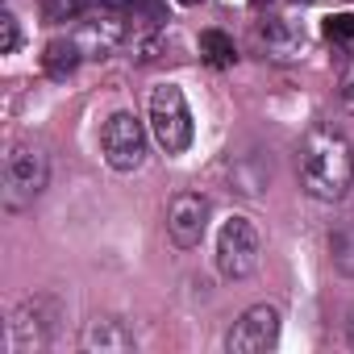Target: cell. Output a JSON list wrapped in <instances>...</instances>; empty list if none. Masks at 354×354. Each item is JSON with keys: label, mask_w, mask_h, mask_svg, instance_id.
<instances>
[{"label": "cell", "mask_w": 354, "mask_h": 354, "mask_svg": "<svg viewBox=\"0 0 354 354\" xmlns=\"http://www.w3.org/2000/svg\"><path fill=\"white\" fill-rule=\"evenodd\" d=\"M100 150L113 171H138L146 158V129L133 113H113L100 129Z\"/></svg>", "instance_id": "cell-5"}, {"label": "cell", "mask_w": 354, "mask_h": 354, "mask_svg": "<svg viewBox=\"0 0 354 354\" xmlns=\"http://www.w3.org/2000/svg\"><path fill=\"white\" fill-rule=\"evenodd\" d=\"M133 346H138L133 342V329L125 321H117V317H96L84 329V350L88 354H125Z\"/></svg>", "instance_id": "cell-9"}, {"label": "cell", "mask_w": 354, "mask_h": 354, "mask_svg": "<svg viewBox=\"0 0 354 354\" xmlns=\"http://www.w3.org/2000/svg\"><path fill=\"white\" fill-rule=\"evenodd\" d=\"M96 5H100V9H113V13H121V9H129V5H133V0H96Z\"/></svg>", "instance_id": "cell-20"}, {"label": "cell", "mask_w": 354, "mask_h": 354, "mask_svg": "<svg viewBox=\"0 0 354 354\" xmlns=\"http://www.w3.org/2000/svg\"><path fill=\"white\" fill-rule=\"evenodd\" d=\"M300 184L317 201H342L354 184V150L333 125H313L296 154Z\"/></svg>", "instance_id": "cell-1"}, {"label": "cell", "mask_w": 354, "mask_h": 354, "mask_svg": "<svg viewBox=\"0 0 354 354\" xmlns=\"http://www.w3.org/2000/svg\"><path fill=\"white\" fill-rule=\"evenodd\" d=\"M80 42H71V38H55L46 50H42V71L50 75V80H67L75 67H80Z\"/></svg>", "instance_id": "cell-11"}, {"label": "cell", "mask_w": 354, "mask_h": 354, "mask_svg": "<svg viewBox=\"0 0 354 354\" xmlns=\"http://www.w3.org/2000/svg\"><path fill=\"white\" fill-rule=\"evenodd\" d=\"M275 342H279V308H271V304L246 308L242 321L225 337L230 354H267V350H275Z\"/></svg>", "instance_id": "cell-7"}, {"label": "cell", "mask_w": 354, "mask_h": 354, "mask_svg": "<svg viewBox=\"0 0 354 354\" xmlns=\"http://www.w3.org/2000/svg\"><path fill=\"white\" fill-rule=\"evenodd\" d=\"M209 196H201V192H180L171 201V209H167V234H171V242L180 246V250H192V246H201V238H205V230H209Z\"/></svg>", "instance_id": "cell-8"}, {"label": "cell", "mask_w": 354, "mask_h": 354, "mask_svg": "<svg viewBox=\"0 0 354 354\" xmlns=\"http://www.w3.org/2000/svg\"><path fill=\"white\" fill-rule=\"evenodd\" d=\"M84 9V0H46L42 5V21L46 26H63V21H75Z\"/></svg>", "instance_id": "cell-16"}, {"label": "cell", "mask_w": 354, "mask_h": 354, "mask_svg": "<svg viewBox=\"0 0 354 354\" xmlns=\"http://www.w3.org/2000/svg\"><path fill=\"white\" fill-rule=\"evenodd\" d=\"M230 175H234V188H238L242 196H259V192L267 188V180H271V167H267L263 158H238V162L230 167Z\"/></svg>", "instance_id": "cell-12"}, {"label": "cell", "mask_w": 354, "mask_h": 354, "mask_svg": "<svg viewBox=\"0 0 354 354\" xmlns=\"http://www.w3.org/2000/svg\"><path fill=\"white\" fill-rule=\"evenodd\" d=\"M150 133L167 154H184L192 146V113L175 84H158L150 92Z\"/></svg>", "instance_id": "cell-3"}, {"label": "cell", "mask_w": 354, "mask_h": 354, "mask_svg": "<svg viewBox=\"0 0 354 354\" xmlns=\"http://www.w3.org/2000/svg\"><path fill=\"white\" fill-rule=\"evenodd\" d=\"M121 38H125V26H121V21H113V17H104L100 26H96V21H88V26H84L80 46H84V50H92V55H109Z\"/></svg>", "instance_id": "cell-13"}, {"label": "cell", "mask_w": 354, "mask_h": 354, "mask_svg": "<svg viewBox=\"0 0 354 354\" xmlns=\"http://www.w3.org/2000/svg\"><path fill=\"white\" fill-rule=\"evenodd\" d=\"M346 337H350V346H354V308H350V317H346Z\"/></svg>", "instance_id": "cell-21"}, {"label": "cell", "mask_w": 354, "mask_h": 354, "mask_svg": "<svg viewBox=\"0 0 354 354\" xmlns=\"http://www.w3.org/2000/svg\"><path fill=\"white\" fill-rule=\"evenodd\" d=\"M201 55L213 63V67H230L238 55H234V38H225L221 30H205L201 34Z\"/></svg>", "instance_id": "cell-15"}, {"label": "cell", "mask_w": 354, "mask_h": 354, "mask_svg": "<svg viewBox=\"0 0 354 354\" xmlns=\"http://www.w3.org/2000/svg\"><path fill=\"white\" fill-rule=\"evenodd\" d=\"M342 104H346V109H354V67L342 75Z\"/></svg>", "instance_id": "cell-19"}, {"label": "cell", "mask_w": 354, "mask_h": 354, "mask_svg": "<svg viewBox=\"0 0 354 354\" xmlns=\"http://www.w3.org/2000/svg\"><path fill=\"white\" fill-rule=\"evenodd\" d=\"M263 254V234L250 217H230L217 234V271L225 279H246L254 275Z\"/></svg>", "instance_id": "cell-4"}, {"label": "cell", "mask_w": 354, "mask_h": 354, "mask_svg": "<svg viewBox=\"0 0 354 354\" xmlns=\"http://www.w3.org/2000/svg\"><path fill=\"white\" fill-rule=\"evenodd\" d=\"M50 180V162L38 146H13L5 154V180H0V192H5V209L9 213H21L26 205H34L42 196Z\"/></svg>", "instance_id": "cell-2"}, {"label": "cell", "mask_w": 354, "mask_h": 354, "mask_svg": "<svg viewBox=\"0 0 354 354\" xmlns=\"http://www.w3.org/2000/svg\"><path fill=\"white\" fill-rule=\"evenodd\" d=\"M55 300H26L13 321H9V342H13V354H34L42 350L50 337H55Z\"/></svg>", "instance_id": "cell-6"}, {"label": "cell", "mask_w": 354, "mask_h": 354, "mask_svg": "<svg viewBox=\"0 0 354 354\" xmlns=\"http://www.w3.org/2000/svg\"><path fill=\"white\" fill-rule=\"evenodd\" d=\"M325 38L350 42V38H354V13H333V17H325Z\"/></svg>", "instance_id": "cell-17"}, {"label": "cell", "mask_w": 354, "mask_h": 354, "mask_svg": "<svg viewBox=\"0 0 354 354\" xmlns=\"http://www.w3.org/2000/svg\"><path fill=\"white\" fill-rule=\"evenodd\" d=\"M180 5H201V0H180Z\"/></svg>", "instance_id": "cell-22"}, {"label": "cell", "mask_w": 354, "mask_h": 354, "mask_svg": "<svg viewBox=\"0 0 354 354\" xmlns=\"http://www.w3.org/2000/svg\"><path fill=\"white\" fill-rule=\"evenodd\" d=\"M329 263L354 279V221H342L337 230H329Z\"/></svg>", "instance_id": "cell-14"}, {"label": "cell", "mask_w": 354, "mask_h": 354, "mask_svg": "<svg viewBox=\"0 0 354 354\" xmlns=\"http://www.w3.org/2000/svg\"><path fill=\"white\" fill-rule=\"evenodd\" d=\"M259 38L267 42L271 59H296V55L304 50V30H300V26H292V21H283V17L267 21V26L259 30Z\"/></svg>", "instance_id": "cell-10"}, {"label": "cell", "mask_w": 354, "mask_h": 354, "mask_svg": "<svg viewBox=\"0 0 354 354\" xmlns=\"http://www.w3.org/2000/svg\"><path fill=\"white\" fill-rule=\"evenodd\" d=\"M17 46H21V26L13 13H5L0 17V55H13Z\"/></svg>", "instance_id": "cell-18"}]
</instances>
